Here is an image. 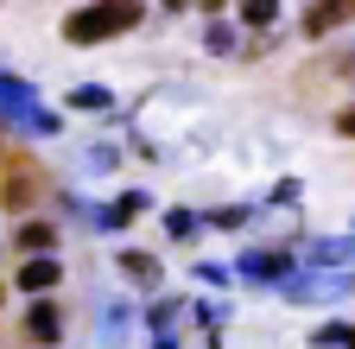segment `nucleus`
<instances>
[{
  "instance_id": "f257e3e1",
  "label": "nucleus",
  "mask_w": 355,
  "mask_h": 349,
  "mask_svg": "<svg viewBox=\"0 0 355 349\" xmlns=\"http://www.w3.org/2000/svg\"><path fill=\"white\" fill-rule=\"evenodd\" d=\"M0 127H13V134H26V140H51V134H64V114L44 108L26 76L0 70Z\"/></svg>"
},
{
  "instance_id": "f03ea898",
  "label": "nucleus",
  "mask_w": 355,
  "mask_h": 349,
  "mask_svg": "<svg viewBox=\"0 0 355 349\" xmlns=\"http://www.w3.org/2000/svg\"><path fill=\"white\" fill-rule=\"evenodd\" d=\"M146 19V0H96V7H76L64 19V38L70 45H108V38L133 32Z\"/></svg>"
},
{
  "instance_id": "7ed1b4c3",
  "label": "nucleus",
  "mask_w": 355,
  "mask_h": 349,
  "mask_svg": "<svg viewBox=\"0 0 355 349\" xmlns=\"http://www.w3.org/2000/svg\"><path fill=\"white\" fill-rule=\"evenodd\" d=\"M355 292V267H292L279 280V298L286 305H336Z\"/></svg>"
},
{
  "instance_id": "20e7f679",
  "label": "nucleus",
  "mask_w": 355,
  "mask_h": 349,
  "mask_svg": "<svg viewBox=\"0 0 355 349\" xmlns=\"http://www.w3.org/2000/svg\"><path fill=\"white\" fill-rule=\"evenodd\" d=\"M343 26H355V0H311L304 19H298L304 38H330V32H343Z\"/></svg>"
},
{
  "instance_id": "39448f33",
  "label": "nucleus",
  "mask_w": 355,
  "mask_h": 349,
  "mask_svg": "<svg viewBox=\"0 0 355 349\" xmlns=\"http://www.w3.org/2000/svg\"><path fill=\"white\" fill-rule=\"evenodd\" d=\"M13 286L32 292V298H51V292L64 286V260H58V254H26V267H19Z\"/></svg>"
},
{
  "instance_id": "423d86ee",
  "label": "nucleus",
  "mask_w": 355,
  "mask_h": 349,
  "mask_svg": "<svg viewBox=\"0 0 355 349\" xmlns=\"http://www.w3.org/2000/svg\"><path fill=\"white\" fill-rule=\"evenodd\" d=\"M235 273H241V280H254V286H279V280L292 273V254L254 248V254H241V260H235Z\"/></svg>"
},
{
  "instance_id": "0eeeda50",
  "label": "nucleus",
  "mask_w": 355,
  "mask_h": 349,
  "mask_svg": "<svg viewBox=\"0 0 355 349\" xmlns=\"http://www.w3.org/2000/svg\"><path fill=\"white\" fill-rule=\"evenodd\" d=\"M114 267H121V280L146 286V292H159V286H165V267H159V254H146V248H121V254H114Z\"/></svg>"
},
{
  "instance_id": "6e6552de",
  "label": "nucleus",
  "mask_w": 355,
  "mask_h": 349,
  "mask_svg": "<svg viewBox=\"0 0 355 349\" xmlns=\"http://www.w3.org/2000/svg\"><path fill=\"white\" fill-rule=\"evenodd\" d=\"M58 337H64V312H58L51 298H32V312H26V343H44V349H51Z\"/></svg>"
},
{
  "instance_id": "1a4fd4ad",
  "label": "nucleus",
  "mask_w": 355,
  "mask_h": 349,
  "mask_svg": "<svg viewBox=\"0 0 355 349\" xmlns=\"http://www.w3.org/2000/svg\"><path fill=\"white\" fill-rule=\"evenodd\" d=\"M304 267H355V235H324V241H304Z\"/></svg>"
},
{
  "instance_id": "9d476101",
  "label": "nucleus",
  "mask_w": 355,
  "mask_h": 349,
  "mask_svg": "<svg viewBox=\"0 0 355 349\" xmlns=\"http://www.w3.org/2000/svg\"><path fill=\"white\" fill-rule=\"evenodd\" d=\"M38 203V171H7L0 185V210H32Z\"/></svg>"
},
{
  "instance_id": "9b49d317",
  "label": "nucleus",
  "mask_w": 355,
  "mask_h": 349,
  "mask_svg": "<svg viewBox=\"0 0 355 349\" xmlns=\"http://www.w3.org/2000/svg\"><path fill=\"white\" fill-rule=\"evenodd\" d=\"M96 337H102L108 349H121V343H127V305H121V298L96 305Z\"/></svg>"
},
{
  "instance_id": "f8f14e48",
  "label": "nucleus",
  "mask_w": 355,
  "mask_h": 349,
  "mask_svg": "<svg viewBox=\"0 0 355 349\" xmlns=\"http://www.w3.org/2000/svg\"><path fill=\"white\" fill-rule=\"evenodd\" d=\"M146 203H153V197H146V191H127V197H121V203H108V210H102V216H96V223H102V229H108V235H121V229H127V223H133V216H140V210H146Z\"/></svg>"
},
{
  "instance_id": "ddd939ff",
  "label": "nucleus",
  "mask_w": 355,
  "mask_h": 349,
  "mask_svg": "<svg viewBox=\"0 0 355 349\" xmlns=\"http://www.w3.org/2000/svg\"><path fill=\"white\" fill-rule=\"evenodd\" d=\"M13 241H19L26 254H58V223H26Z\"/></svg>"
},
{
  "instance_id": "4468645a",
  "label": "nucleus",
  "mask_w": 355,
  "mask_h": 349,
  "mask_svg": "<svg viewBox=\"0 0 355 349\" xmlns=\"http://www.w3.org/2000/svg\"><path fill=\"white\" fill-rule=\"evenodd\" d=\"M273 19H279V0H241V26L248 32H266Z\"/></svg>"
},
{
  "instance_id": "2eb2a0df",
  "label": "nucleus",
  "mask_w": 355,
  "mask_h": 349,
  "mask_svg": "<svg viewBox=\"0 0 355 349\" xmlns=\"http://www.w3.org/2000/svg\"><path fill=\"white\" fill-rule=\"evenodd\" d=\"M203 223H209V229H248L254 210H241V203H229V210H203Z\"/></svg>"
},
{
  "instance_id": "dca6fc26",
  "label": "nucleus",
  "mask_w": 355,
  "mask_h": 349,
  "mask_svg": "<svg viewBox=\"0 0 355 349\" xmlns=\"http://www.w3.org/2000/svg\"><path fill=\"white\" fill-rule=\"evenodd\" d=\"M165 229H171L178 241H197V229H203V216H197V210H171V216H165Z\"/></svg>"
},
{
  "instance_id": "f3484780",
  "label": "nucleus",
  "mask_w": 355,
  "mask_h": 349,
  "mask_svg": "<svg viewBox=\"0 0 355 349\" xmlns=\"http://www.w3.org/2000/svg\"><path fill=\"white\" fill-rule=\"evenodd\" d=\"M311 343H318V349H355V324H324Z\"/></svg>"
},
{
  "instance_id": "a211bd4d",
  "label": "nucleus",
  "mask_w": 355,
  "mask_h": 349,
  "mask_svg": "<svg viewBox=\"0 0 355 349\" xmlns=\"http://www.w3.org/2000/svg\"><path fill=\"white\" fill-rule=\"evenodd\" d=\"M178 312H184V305H178V298H159V305H153V312H146V324H153V337H165Z\"/></svg>"
},
{
  "instance_id": "6ab92c4d",
  "label": "nucleus",
  "mask_w": 355,
  "mask_h": 349,
  "mask_svg": "<svg viewBox=\"0 0 355 349\" xmlns=\"http://www.w3.org/2000/svg\"><path fill=\"white\" fill-rule=\"evenodd\" d=\"M108 102H114V96H108V90H96V83H89V90H76V96H70V108H108Z\"/></svg>"
},
{
  "instance_id": "aec40b11",
  "label": "nucleus",
  "mask_w": 355,
  "mask_h": 349,
  "mask_svg": "<svg viewBox=\"0 0 355 349\" xmlns=\"http://www.w3.org/2000/svg\"><path fill=\"white\" fill-rule=\"evenodd\" d=\"M197 286H229V267H216V260H197Z\"/></svg>"
},
{
  "instance_id": "412c9836",
  "label": "nucleus",
  "mask_w": 355,
  "mask_h": 349,
  "mask_svg": "<svg viewBox=\"0 0 355 349\" xmlns=\"http://www.w3.org/2000/svg\"><path fill=\"white\" fill-rule=\"evenodd\" d=\"M336 134H343V140H355V108H343V114H336Z\"/></svg>"
},
{
  "instance_id": "4be33fe9",
  "label": "nucleus",
  "mask_w": 355,
  "mask_h": 349,
  "mask_svg": "<svg viewBox=\"0 0 355 349\" xmlns=\"http://www.w3.org/2000/svg\"><path fill=\"white\" fill-rule=\"evenodd\" d=\"M153 349H178V343H171V337H153Z\"/></svg>"
},
{
  "instance_id": "5701e85b",
  "label": "nucleus",
  "mask_w": 355,
  "mask_h": 349,
  "mask_svg": "<svg viewBox=\"0 0 355 349\" xmlns=\"http://www.w3.org/2000/svg\"><path fill=\"white\" fill-rule=\"evenodd\" d=\"M165 7H171V13H178V7H191V0H165Z\"/></svg>"
},
{
  "instance_id": "b1692460",
  "label": "nucleus",
  "mask_w": 355,
  "mask_h": 349,
  "mask_svg": "<svg viewBox=\"0 0 355 349\" xmlns=\"http://www.w3.org/2000/svg\"><path fill=\"white\" fill-rule=\"evenodd\" d=\"M0 298H7V286H0Z\"/></svg>"
}]
</instances>
